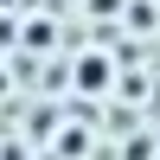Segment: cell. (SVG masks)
<instances>
[{
  "instance_id": "cell-1",
  "label": "cell",
  "mask_w": 160,
  "mask_h": 160,
  "mask_svg": "<svg viewBox=\"0 0 160 160\" xmlns=\"http://www.w3.org/2000/svg\"><path fill=\"white\" fill-rule=\"evenodd\" d=\"M83 83L102 90V83H109V64H102V58H83Z\"/></svg>"
}]
</instances>
